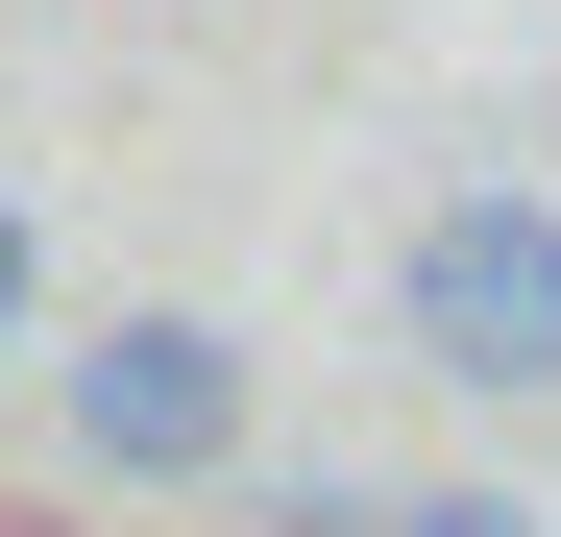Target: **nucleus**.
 Listing matches in <instances>:
<instances>
[{"label": "nucleus", "instance_id": "obj_4", "mask_svg": "<svg viewBox=\"0 0 561 537\" xmlns=\"http://www.w3.org/2000/svg\"><path fill=\"white\" fill-rule=\"evenodd\" d=\"M391 537H537V513H513V489H415Z\"/></svg>", "mask_w": 561, "mask_h": 537}, {"label": "nucleus", "instance_id": "obj_1", "mask_svg": "<svg viewBox=\"0 0 561 537\" xmlns=\"http://www.w3.org/2000/svg\"><path fill=\"white\" fill-rule=\"evenodd\" d=\"M391 318H415L439 391H561V196L537 171H463L415 220V268H391Z\"/></svg>", "mask_w": 561, "mask_h": 537}, {"label": "nucleus", "instance_id": "obj_3", "mask_svg": "<svg viewBox=\"0 0 561 537\" xmlns=\"http://www.w3.org/2000/svg\"><path fill=\"white\" fill-rule=\"evenodd\" d=\"M25 318H49V220L0 196V342H25Z\"/></svg>", "mask_w": 561, "mask_h": 537}, {"label": "nucleus", "instance_id": "obj_2", "mask_svg": "<svg viewBox=\"0 0 561 537\" xmlns=\"http://www.w3.org/2000/svg\"><path fill=\"white\" fill-rule=\"evenodd\" d=\"M49 415H73V465H99V489H220L268 391H244L220 318H99V342L49 367Z\"/></svg>", "mask_w": 561, "mask_h": 537}]
</instances>
